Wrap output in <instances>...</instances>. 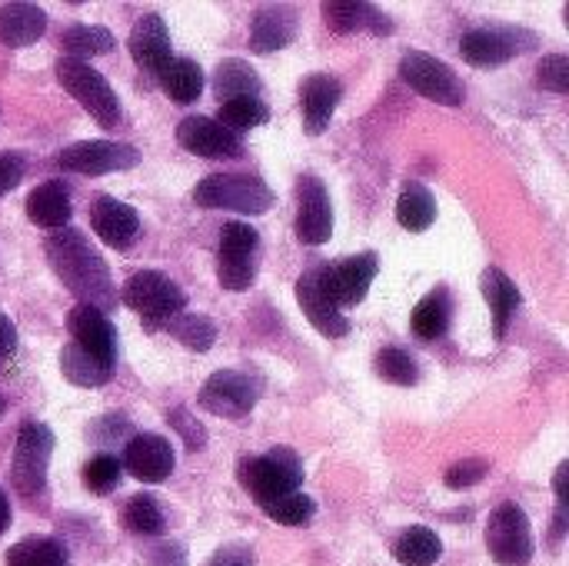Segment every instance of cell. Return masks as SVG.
Segmentation results:
<instances>
[{"label": "cell", "instance_id": "60d3db41", "mask_svg": "<svg viewBox=\"0 0 569 566\" xmlns=\"http://www.w3.org/2000/svg\"><path fill=\"white\" fill-rule=\"evenodd\" d=\"M537 83L550 93H569V57L550 53L537 63Z\"/></svg>", "mask_w": 569, "mask_h": 566}, {"label": "cell", "instance_id": "d590c367", "mask_svg": "<svg viewBox=\"0 0 569 566\" xmlns=\"http://www.w3.org/2000/svg\"><path fill=\"white\" fill-rule=\"evenodd\" d=\"M167 330L193 354H207L217 344V324L203 314H177Z\"/></svg>", "mask_w": 569, "mask_h": 566}, {"label": "cell", "instance_id": "d4e9b609", "mask_svg": "<svg viewBox=\"0 0 569 566\" xmlns=\"http://www.w3.org/2000/svg\"><path fill=\"white\" fill-rule=\"evenodd\" d=\"M47 30V13L43 7L37 3H3L0 7V43L20 50V47H30L43 37Z\"/></svg>", "mask_w": 569, "mask_h": 566}, {"label": "cell", "instance_id": "ee69618b", "mask_svg": "<svg viewBox=\"0 0 569 566\" xmlns=\"http://www.w3.org/2000/svg\"><path fill=\"white\" fill-rule=\"evenodd\" d=\"M207 566H257V554H253V547L250 544H240V540H233V544H223Z\"/></svg>", "mask_w": 569, "mask_h": 566}, {"label": "cell", "instance_id": "9c48e42d", "mask_svg": "<svg viewBox=\"0 0 569 566\" xmlns=\"http://www.w3.org/2000/svg\"><path fill=\"white\" fill-rule=\"evenodd\" d=\"M400 77L427 100L440 103V107H460L467 90H463V80L457 77V70L433 57V53H423V50H407L400 57Z\"/></svg>", "mask_w": 569, "mask_h": 566}, {"label": "cell", "instance_id": "52a82bcc", "mask_svg": "<svg viewBox=\"0 0 569 566\" xmlns=\"http://www.w3.org/2000/svg\"><path fill=\"white\" fill-rule=\"evenodd\" d=\"M487 550L500 566H527L533 560V527L520 504H500L487 520Z\"/></svg>", "mask_w": 569, "mask_h": 566}, {"label": "cell", "instance_id": "9a60e30c", "mask_svg": "<svg viewBox=\"0 0 569 566\" xmlns=\"http://www.w3.org/2000/svg\"><path fill=\"white\" fill-rule=\"evenodd\" d=\"M177 140L183 150L207 157V160H240L243 140L230 130H223L213 117H183L177 127Z\"/></svg>", "mask_w": 569, "mask_h": 566}, {"label": "cell", "instance_id": "6da1fadb", "mask_svg": "<svg viewBox=\"0 0 569 566\" xmlns=\"http://www.w3.org/2000/svg\"><path fill=\"white\" fill-rule=\"evenodd\" d=\"M47 260H50L53 274L60 277V284L80 304L97 307L100 314L117 310V287L110 277V267L90 247L83 230H73V227L53 230L47 240Z\"/></svg>", "mask_w": 569, "mask_h": 566}, {"label": "cell", "instance_id": "44dd1931", "mask_svg": "<svg viewBox=\"0 0 569 566\" xmlns=\"http://www.w3.org/2000/svg\"><path fill=\"white\" fill-rule=\"evenodd\" d=\"M297 37V10L287 3H267L253 13L250 27V50L253 53H277L290 47Z\"/></svg>", "mask_w": 569, "mask_h": 566}, {"label": "cell", "instance_id": "1f68e13d", "mask_svg": "<svg viewBox=\"0 0 569 566\" xmlns=\"http://www.w3.org/2000/svg\"><path fill=\"white\" fill-rule=\"evenodd\" d=\"M443 557V540L430 527H410L393 544V560L403 566H433Z\"/></svg>", "mask_w": 569, "mask_h": 566}, {"label": "cell", "instance_id": "e0dca14e", "mask_svg": "<svg viewBox=\"0 0 569 566\" xmlns=\"http://www.w3.org/2000/svg\"><path fill=\"white\" fill-rule=\"evenodd\" d=\"M67 324H70L73 344H77L83 354H90L93 360H100V364H107V367L117 364V330H113V324H110L107 314H100L97 307L77 304V307L70 310V320H67Z\"/></svg>", "mask_w": 569, "mask_h": 566}, {"label": "cell", "instance_id": "2e32d148", "mask_svg": "<svg viewBox=\"0 0 569 566\" xmlns=\"http://www.w3.org/2000/svg\"><path fill=\"white\" fill-rule=\"evenodd\" d=\"M173 464H177V454H173V444L167 437L137 434V437L127 440L120 467L140 484H163L173 474Z\"/></svg>", "mask_w": 569, "mask_h": 566}, {"label": "cell", "instance_id": "484cf974", "mask_svg": "<svg viewBox=\"0 0 569 566\" xmlns=\"http://www.w3.org/2000/svg\"><path fill=\"white\" fill-rule=\"evenodd\" d=\"M480 290H483V297H487V304L493 310V330H497V337H503L510 320L517 317L523 297H520L517 284L503 270H497V267H487L480 274Z\"/></svg>", "mask_w": 569, "mask_h": 566}, {"label": "cell", "instance_id": "7a4b0ae2", "mask_svg": "<svg viewBox=\"0 0 569 566\" xmlns=\"http://www.w3.org/2000/svg\"><path fill=\"white\" fill-rule=\"evenodd\" d=\"M57 80L63 83V90L103 127V130H117L123 123V107H120V97L117 90L107 83V77L100 70H93L90 63L83 60H70V57H60L57 60Z\"/></svg>", "mask_w": 569, "mask_h": 566}, {"label": "cell", "instance_id": "ffe728a7", "mask_svg": "<svg viewBox=\"0 0 569 566\" xmlns=\"http://www.w3.org/2000/svg\"><path fill=\"white\" fill-rule=\"evenodd\" d=\"M127 50H130V57H133V63L140 70L160 73L170 63V30H167V20L160 13L137 17V23L130 27V37H127Z\"/></svg>", "mask_w": 569, "mask_h": 566}, {"label": "cell", "instance_id": "8fae6325", "mask_svg": "<svg viewBox=\"0 0 569 566\" xmlns=\"http://www.w3.org/2000/svg\"><path fill=\"white\" fill-rule=\"evenodd\" d=\"M260 400V387L253 377L240 374V370H217L207 377V384L200 387V410L223 417V420H243L250 417V410Z\"/></svg>", "mask_w": 569, "mask_h": 566}, {"label": "cell", "instance_id": "ba28073f", "mask_svg": "<svg viewBox=\"0 0 569 566\" xmlns=\"http://www.w3.org/2000/svg\"><path fill=\"white\" fill-rule=\"evenodd\" d=\"M257 250L260 234L243 224L230 220L220 227V250H217V280L223 290H247L257 277Z\"/></svg>", "mask_w": 569, "mask_h": 566}, {"label": "cell", "instance_id": "8d00e7d4", "mask_svg": "<svg viewBox=\"0 0 569 566\" xmlns=\"http://www.w3.org/2000/svg\"><path fill=\"white\" fill-rule=\"evenodd\" d=\"M123 524H127V530L137 534V537H160L163 527H167V517H163L160 504H157L150 494H137V497L127 504V510H123Z\"/></svg>", "mask_w": 569, "mask_h": 566}, {"label": "cell", "instance_id": "4316f807", "mask_svg": "<svg viewBox=\"0 0 569 566\" xmlns=\"http://www.w3.org/2000/svg\"><path fill=\"white\" fill-rule=\"evenodd\" d=\"M450 320H453V297L447 287H437L430 290L417 307H413V317H410V327L420 340H440L447 337L450 330Z\"/></svg>", "mask_w": 569, "mask_h": 566}, {"label": "cell", "instance_id": "5bb4252c", "mask_svg": "<svg viewBox=\"0 0 569 566\" xmlns=\"http://www.w3.org/2000/svg\"><path fill=\"white\" fill-rule=\"evenodd\" d=\"M297 240L307 247H320L333 237V203L330 190L317 173H303L297 180Z\"/></svg>", "mask_w": 569, "mask_h": 566}, {"label": "cell", "instance_id": "7402d4cb", "mask_svg": "<svg viewBox=\"0 0 569 566\" xmlns=\"http://www.w3.org/2000/svg\"><path fill=\"white\" fill-rule=\"evenodd\" d=\"M323 20L330 30L337 33H393V20L390 13H383L380 7L367 3V0H333V3H323Z\"/></svg>", "mask_w": 569, "mask_h": 566}, {"label": "cell", "instance_id": "bcb514c9", "mask_svg": "<svg viewBox=\"0 0 569 566\" xmlns=\"http://www.w3.org/2000/svg\"><path fill=\"white\" fill-rule=\"evenodd\" d=\"M23 180V160L17 153H0V197Z\"/></svg>", "mask_w": 569, "mask_h": 566}, {"label": "cell", "instance_id": "5b68a950", "mask_svg": "<svg viewBox=\"0 0 569 566\" xmlns=\"http://www.w3.org/2000/svg\"><path fill=\"white\" fill-rule=\"evenodd\" d=\"M120 300L143 320L147 330H160L167 327L177 314H183L187 307V297L183 290L160 270H137L123 290H120Z\"/></svg>", "mask_w": 569, "mask_h": 566}, {"label": "cell", "instance_id": "f907efd6", "mask_svg": "<svg viewBox=\"0 0 569 566\" xmlns=\"http://www.w3.org/2000/svg\"><path fill=\"white\" fill-rule=\"evenodd\" d=\"M0 417H3V400H0Z\"/></svg>", "mask_w": 569, "mask_h": 566}, {"label": "cell", "instance_id": "e575fe53", "mask_svg": "<svg viewBox=\"0 0 569 566\" xmlns=\"http://www.w3.org/2000/svg\"><path fill=\"white\" fill-rule=\"evenodd\" d=\"M270 120V107L260 97H237V100H223L217 110V123L230 133H243L253 127H263Z\"/></svg>", "mask_w": 569, "mask_h": 566}, {"label": "cell", "instance_id": "4dcf8cb0", "mask_svg": "<svg viewBox=\"0 0 569 566\" xmlns=\"http://www.w3.org/2000/svg\"><path fill=\"white\" fill-rule=\"evenodd\" d=\"M213 93L220 97V103L237 100V97H257L260 93V77L247 60L227 57V60H220V67L213 73Z\"/></svg>", "mask_w": 569, "mask_h": 566}, {"label": "cell", "instance_id": "603a6c76", "mask_svg": "<svg viewBox=\"0 0 569 566\" xmlns=\"http://www.w3.org/2000/svg\"><path fill=\"white\" fill-rule=\"evenodd\" d=\"M297 304H300V310L307 314V320H310L323 337L340 340V337L350 334V320L323 297V290H320V284H317V270L300 274V280H297Z\"/></svg>", "mask_w": 569, "mask_h": 566}, {"label": "cell", "instance_id": "7dc6e473", "mask_svg": "<svg viewBox=\"0 0 569 566\" xmlns=\"http://www.w3.org/2000/svg\"><path fill=\"white\" fill-rule=\"evenodd\" d=\"M17 354V327L10 324L7 314H0V367Z\"/></svg>", "mask_w": 569, "mask_h": 566}, {"label": "cell", "instance_id": "7c38bea8", "mask_svg": "<svg viewBox=\"0 0 569 566\" xmlns=\"http://www.w3.org/2000/svg\"><path fill=\"white\" fill-rule=\"evenodd\" d=\"M137 163H140V150L133 143H117V140H80V143H70L57 153L60 170L83 173V177L130 170Z\"/></svg>", "mask_w": 569, "mask_h": 566}, {"label": "cell", "instance_id": "f1b7e54d", "mask_svg": "<svg viewBox=\"0 0 569 566\" xmlns=\"http://www.w3.org/2000/svg\"><path fill=\"white\" fill-rule=\"evenodd\" d=\"M437 220V200L423 183H407L397 200V224L410 234L430 230Z\"/></svg>", "mask_w": 569, "mask_h": 566}, {"label": "cell", "instance_id": "4fadbf2b", "mask_svg": "<svg viewBox=\"0 0 569 566\" xmlns=\"http://www.w3.org/2000/svg\"><path fill=\"white\" fill-rule=\"evenodd\" d=\"M533 43H537V37L520 27H477V30L463 33L460 53L470 67H497V63H507L517 53L530 50Z\"/></svg>", "mask_w": 569, "mask_h": 566}, {"label": "cell", "instance_id": "83f0119b", "mask_svg": "<svg viewBox=\"0 0 569 566\" xmlns=\"http://www.w3.org/2000/svg\"><path fill=\"white\" fill-rule=\"evenodd\" d=\"M157 77L173 103H193L203 93V67L190 57H170V63Z\"/></svg>", "mask_w": 569, "mask_h": 566}, {"label": "cell", "instance_id": "681fc988", "mask_svg": "<svg viewBox=\"0 0 569 566\" xmlns=\"http://www.w3.org/2000/svg\"><path fill=\"white\" fill-rule=\"evenodd\" d=\"M7 527H10V500H7V494L0 490V537H3Z\"/></svg>", "mask_w": 569, "mask_h": 566}, {"label": "cell", "instance_id": "d6a6232c", "mask_svg": "<svg viewBox=\"0 0 569 566\" xmlns=\"http://www.w3.org/2000/svg\"><path fill=\"white\" fill-rule=\"evenodd\" d=\"M7 566H70V557L53 537H23L7 550Z\"/></svg>", "mask_w": 569, "mask_h": 566}, {"label": "cell", "instance_id": "f35d334b", "mask_svg": "<svg viewBox=\"0 0 569 566\" xmlns=\"http://www.w3.org/2000/svg\"><path fill=\"white\" fill-rule=\"evenodd\" d=\"M83 487L90 490V494H97V497H103V494H110V490H117L120 487V480H123V467H120V460L113 457V454H97V457H90L87 464H83Z\"/></svg>", "mask_w": 569, "mask_h": 566}, {"label": "cell", "instance_id": "8992f818", "mask_svg": "<svg viewBox=\"0 0 569 566\" xmlns=\"http://www.w3.org/2000/svg\"><path fill=\"white\" fill-rule=\"evenodd\" d=\"M50 454H53V434H50V427H43L37 420H27L17 430L13 460H10V487L23 500H30V504L47 494Z\"/></svg>", "mask_w": 569, "mask_h": 566}, {"label": "cell", "instance_id": "cb8c5ba5", "mask_svg": "<svg viewBox=\"0 0 569 566\" xmlns=\"http://www.w3.org/2000/svg\"><path fill=\"white\" fill-rule=\"evenodd\" d=\"M27 217L37 227L47 230H63L73 217V203H70V187L63 180H47L40 187L30 190L27 197Z\"/></svg>", "mask_w": 569, "mask_h": 566}, {"label": "cell", "instance_id": "3957f363", "mask_svg": "<svg viewBox=\"0 0 569 566\" xmlns=\"http://www.w3.org/2000/svg\"><path fill=\"white\" fill-rule=\"evenodd\" d=\"M237 480H240V487H243L260 507H267V504H273V500H280V497L300 490V484H303V467H300L297 454L277 447V450H270V454H263V457H243V460L237 464Z\"/></svg>", "mask_w": 569, "mask_h": 566}, {"label": "cell", "instance_id": "b9f144b4", "mask_svg": "<svg viewBox=\"0 0 569 566\" xmlns=\"http://www.w3.org/2000/svg\"><path fill=\"white\" fill-rule=\"evenodd\" d=\"M167 420H170V424H173V430L183 437L187 450H203V444H207V430H203V424H200L197 417H190L183 407H177V410H170V414H167Z\"/></svg>", "mask_w": 569, "mask_h": 566}, {"label": "cell", "instance_id": "c3c4849f", "mask_svg": "<svg viewBox=\"0 0 569 566\" xmlns=\"http://www.w3.org/2000/svg\"><path fill=\"white\" fill-rule=\"evenodd\" d=\"M567 477H569V464H567V460H563V464L557 467V477H553V490H557V507H567V510H569Z\"/></svg>", "mask_w": 569, "mask_h": 566}, {"label": "cell", "instance_id": "ac0fdd59", "mask_svg": "<svg viewBox=\"0 0 569 566\" xmlns=\"http://www.w3.org/2000/svg\"><path fill=\"white\" fill-rule=\"evenodd\" d=\"M90 227L93 234L113 247V250H130L140 237V217L130 203L117 200V197H97L90 203Z\"/></svg>", "mask_w": 569, "mask_h": 566}, {"label": "cell", "instance_id": "74e56055", "mask_svg": "<svg viewBox=\"0 0 569 566\" xmlns=\"http://www.w3.org/2000/svg\"><path fill=\"white\" fill-rule=\"evenodd\" d=\"M373 370H377L380 380H387V384H393V387H413V384L420 380V367H417L413 354H407V350H400V347L380 350L377 360H373Z\"/></svg>", "mask_w": 569, "mask_h": 566}, {"label": "cell", "instance_id": "ab89813d", "mask_svg": "<svg viewBox=\"0 0 569 566\" xmlns=\"http://www.w3.org/2000/svg\"><path fill=\"white\" fill-rule=\"evenodd\" d=\"M263 514L273 524H280V527H307L313 520V514H317V504H313V497H307V494L297 490V494H287V497L267 504Z\"/></svg>", "mask_w": 569, "mask_h": 566}, {"label": "cell", "instance_id": "f546056e", "mask_svg": "<svg viewBox=\"0 0 569 566\" xmlns=\"http://www.w3.org/2000/svg\"><path fill=\"white\" fill-rule=\"evenodd\" d=\"M113 33L107 27H97V23H73L60 33V47L70 60H93L100 53H110L113 50Z\"/></svg>", "mask_w": 569, "mask_h": 566}, {"label": "cell", "instance_id": "30bf717a", "mask_svg": "<svg viewBox=\"0 0 569 566\" xmlns=\"http://www.w3.org/2000/svg\"><path fill=\"white\" fill-rule=\"evenodd\" d=\"M377 274H380V257L367 250V254L347 257L343 264L317 267V284L323 297L343 314L347 307H357L370 294V284L377 280Z\"/></svg>", "mask_w": 569, "mask_h": 566}, {"label": "cell", "instance_id": "7bdbcfd3", "mask_svg": "<svg viewBox=\"0 0 569 566\" xmlns=\"http://www.w3.org/2000/svg\"><path fill=\"white\" fill-rule=\"evenodd\" d=\"M487 460H463V464H453L450 470H447V487L450 490H470V487H477L483 477H487Z\"/></svg>", "mask_w": 569, "mask_h": 566}, {"label": "cell", "instance_id": "836d02e7", "mask_svg": "<svg viewBox=\"0 0 569 566\" xmlns=\"http://www.w3.org/2000/svg\"><path fill=\"white\" fill-rule=\"evenodd\" d=\"M60 374L73 384V387H100L113 377V367L93 360L90 354H83L77 344H67L60 350Z\"/></svg>", "mask_w": 569, "mask_h": 566}, {"label": "cell", "instance_id": "f6af8a7d", "mask_svg": "<svg viewBox=\"0 0 569 566\" xmlns=\"http://www.w3.org/2000/svg\"><path fill=\"white\" fill-rule=\"evenodd\" d=\"M147 566H187V550L177 540H163L147 554Z\"/></svg>", "mask_w": 569, "mask_h": 566}, {"label": "cell", "instance_id": "d6986e66", "mask_svg": "<svg viewBox=\"0 0 569 566\" xmlns=\"http://www.w3.org/2000/svg\"><path fill=\"white\" fill-rule=\"evenodd\" d=\"M340 100H343V83L333 73H310L300 83V110L310 137H320L330 127Z\"/></svg>", "mask_w": 569, "mask_h": 566}, {"label": "cell", "instance_id": "277c9868", "mask_svg": "<svg viewBox=\"0 0 569 566\" xmlns=\"http://www.w3.org/2000/svg\"><path fill=\"white\" fill-rule=\"evenodd\" d=\"M193 203L203 210H237L257 217L273 207V190L253 173H210L193 187Z\"/></svg>", "mask_w": 569, "mask_h": 566}]
</instances>
